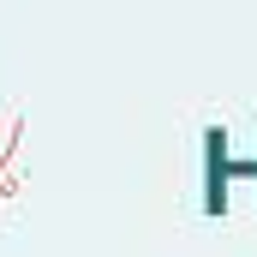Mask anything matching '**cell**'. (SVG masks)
Listing matches in <instances>:
<instances>
[]
</instances>
